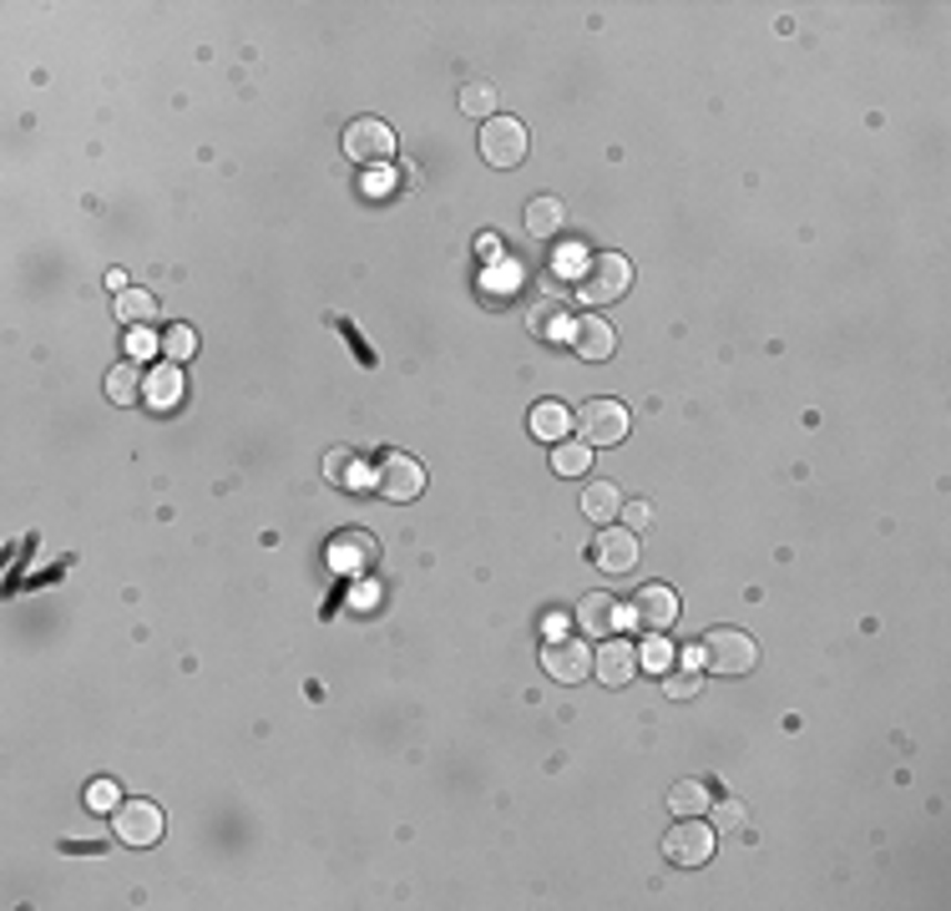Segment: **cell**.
I'll use <instances>...</instances> for the list:
<instances>
[{"mask_svg": "<svg viewBox=\"0 0 951 911\" xmlns=\"http://www.w3.org/2000/svg\"><path fill=\"white\" fill-rule=\"evenodd\" d=\"M112 310H117V320H122L127 330H138V324H152V320H158V300H152L148 289H122Z\"/></svg>", "mask_w": 951, "mask_h": 911, "instance_id": "21", "label": "cell"}, {"mask_svg": "<svg viewBox=\"0 0 951 911\" xmlns=\"http://www.w3.org/2000/svg\"><path fill=\"white\" fill-rule=\"evenodd\" d=\"M542 669L557 684H583L593 679V648L583 638H552L547 654H542Z\"/></svg>", "mask_w": 951, "mask_h": 911, "instance_id": "9", "label": "cell"}, {"mask_svg": "<svg viewBox=\"0 0 951 911\" xmlns=\"http://www.w3.org/2000/svg\"><path fill=\"white\" fill-rule=\"evenodd\" d=\"M704 689V669H688V664H678V669L664 674V694L668 699H699Z\"/></svg>", "mask_w": 951, "mask_h": 911, "instance_id": "26", "label": "cell"}, {"mask_svg": "<svg viewBox=\"0 0 951 911\" xmlns=\"http://www.w3.org/2000/svg\"><path fill=\"white\" fill-rule=\"evenodd\" d=\"M573 350H577L583 360H613V350H618V335H613V324H603L597 314H577Z\"/></svg>", "mask_w": 951, "mask_h": 911, "instance_id": "18", "label": "cell"}, {"mask_svg": "<svg viewBox=\"0 0 951 911\" xmlns=\"http://www.w3.org/2000/svg\"><path fill=\"white\" fill-rule=\"evenodd\" d=\"M593 674H597V684H608V689H628L633 674H638V648L623 644V638L597 644L593 648Z\"/></svg>", "mask_w": 951, "mask_h": 911, "instance_id": "13", "label": "cell"}, {"mask_svg": "<svg viewBox=\"0 0 951 911\" xmlns=\"http://www.w3.org/2000/svg\"><path fill=\"white\" fill-rule=\"evenodd\" d=\"M573 330H577V314H573V300H567V294H547V300L532 310V335L547 340V345L573 340Z\"/></svg>", "mask_w": 951, "mask_h": 911, "instance_id": "14", "label": "cell"}, {"mask_svg": "<svg viewBox=\"0 0 951 911\" xmlns=\"http://www.w3.org/2000/svg\"><path fill=\"white\" fill-rule=\"evenodd\" d=\"M162 355H168L172 365H183V360H193V355H198V335H193V324H172L168 335H162Z\"/></svg>", "mask_w": 951, "mask_h": 911, "instance_id": "27", "label": "cell"}, {"mask_svg": "<svg viewBox=\"0 0 951 911\" xmlns=\"http://www.w3.org/2000/svg\"><path fill=\"white\" fill-rule=\"evenodd\" d=\"M709 806H714L709 780H678L674 790H668V810H674V816H704Z\"/></svg>", "mask_w": 951, "mask_h": 911, "instance_id": "20", "label": "cell"}, {"mask_svg": "<svg viewBox=\"0 0 951 911\" xmlns=\"http://www.w3.org/2000/svg\"><path fill=\"white\" fill-rule=\"evenodd\" d=\"M684 664H688V669H704V648H699V644H688V648H684Z\"/></svg>", "mask_w": 951, "mask_h": 911, "instance_id": "35", "label": "cell"}, {"mask_svg": "<svg viewBox=\"0 0 951 911\" xmlns=\"http://www.w3.org/2000/svg\"><path fill=\"white\" fill-rule=\"evenodd\" d=\"M704 648V669L724 674V679H739L759 664V644L745 634V628H714V634L699 638Z\"/></svg>", "mask_w": 951, "mask_h": 911, "instance_id": "2", "label": "cell"}, {"mask_svg": "<svg viewBox=\"0 0 951 911\" xmlns=\"http://www.w3.org/2000/svg\"><path fill=\"white\" fill-rule=\"evenodd\" d=\"M583 512L593 522H613L623 512V496H618V486L613 482H597V486H587L583 492Z\"/></svg>", "mask_w": 951, "mask_h": 911, "instance_id": "25", "label": "cell"}, {"mask_svg": "<svg viewBox=\"0 0 951 911\" xmlns=\"http://www.w3.org/2000/svg\"><path fill=\"white\" fill-rule=\"evenodd\" d=\"M664 856L674 866H704L714 856V826L699 816H678V826L664 836Z\"/></svg>", "mask_w": 951, "mask_h": 911, "instance_id": "6", "label": "cell"}, {"mask_svg": "<svg viewBox=\"0 0 951 911\" xmlns=\"http://www.w3.org/2000/svg\"><path fill=\"white\" fill-rule=\"evenodd\" d=\"M714 836H734L745 826V800H714Z\"/></svg>", "mask_w": 951, "mask_h": 911, "instance_id": "30", "label": "cell"}, {"mask_svg": "<svg viewBox=\"0 0 951 911\" xmlns=\"http://www.w3.org/2000/svg\"><path fill=\"white\" fill-rule=\"evenodd\" d=\"M562 219H567V209H562L557 198H532L527 203V233L532 239H557Z\"/></svg>", "mask_w": 951, "mask_h": 911, "instance_id": "22", "label": "cell"}, {"mask_svg": "<svg viewBox=\"0 0 951 911\" xmlns=\"http://www.w3.org/2000/svg\"><path fill=\"white\" fill-rule=\"evenodd\" d=\"M567 431H573V411L562 401H542L537 411H532V436L547 441V446H557V441H567Z\"/></svg>", "mask_w": 951, "mask_h": 911, "instance_id": "19", "label": "cell"}, {"mask_svg": "<svg viewBox=\"0 0 951 911\" xmlns=\"http://www.w3.org/2000/svg\"><path fill=\"white\" fill-rule=\"evenodd\" d=\"M142 401L158 411V416H168V411H178L183 405V370L172 365H152L148 370V381H142Z\"/></svg>", "mask_w": 951, "mask_h": 911, "instance_id": "16", "label": "cell"}, {"mask_svg": "<svg viewBox=\"0 0 951 911\" xmlns=\"http://www.w3.org/2000/svg\"><path fill=\"white\" fill-rule=\"evenodd\" d=\"M330 563L340 567V573H350V567H355V573H370V567L380 563V543L375 537H370V532H340V537H334V547H330Z\"/></svg>", "mask_w": 951, "mask_h": 911, "instance_id": "15", "label": "cell"}, {"mask_svg": "<svg viewBox=\"0 0 951 911\" xmlns=\"http://www.w3.org/2000/svg\"><path fill=\"white\" fill-rule=\"evenodd\" d=\"M628 618L643 634H668L678 624V593L664 588V583H643L638 598L628 603Z\"/></svg>", "mask_w": 951, "mask_h": 911, "instance_id": "5", "label": "cell"}, {"mask_svg": "<svg viewBox=\"0 0 951 911\" xmlns=\"http://www.w3.org/2000/svg\"><path fill=\"white\" fill-rule=\"evenodd\" d=\"M573 426H577V441L587 446H618L628 436V405L623 401H587L583 411H573Z\"/></svg>", "mask_w": 951, "mask_h": 911, "instance_id": "3", "label": "cell"}, {"mask_svg": "<svg viewBox=\"0 0 951 911\" xmlns=\"http://www.w3.org/2000/svg\"><path fill=\"white\" fill-rule=\"evenodd\" d=\"M87 806H92V810H117V806H122V796H117V780H97L92 790H87Z\"/></svg>", "mask_w": 951, "mask_h": 911, "instance_id": "31", "label": "cell"}, {"mask_svg": "<svg viewBox=\"0 0 951 911\" xmlns=\"http://www.w3.org/2000/svg\"><path fill=\"white\" fill-rule=\"evenodd\" d=\"M577 628H583V634H597V638H613L618 628H633V618L613 593H587V598L577 603Z\"/></svg>", "mask_w": 951, "mask_h": 911, "instance_id": "12", "label": "cell"}, {"mask_svg": "<svg viewBox=\"0 0 951 911\" xmlns=\"http://www.w3.org/2000/svg\"><path fill=\"white\" fill-rule=\"evenodd\" d=\"M623 522H628V532H643L648 522H654V507L648 502H623V512H618Z\"/></svg>", "mask_w": 951, "mask_h": 911, "instance_id": "32", "label": "cell"}, {"mask_svg": "<svg viewBox=\"0 0 951 911\" xmlns=\"http://www.w3.org/2000/svg\"><path fill=\"white\" fill-rule=\"evenodd\" d=\"M593 563H597V573H608V577L633 573V567H638V532H628V527L597 532Z\"/></svg>", "mask_w": 951, "mask_h": 911, "instance_id": "11", "label": "cell"}, {"mask_svg": "<svg viewBox=\"0 0 951 911\" xmlns=\"http://www.w3.org/2000/svg\"><path fill=\"white\" fill-rule=\"evenodd\" d=\"M142 381H148V375H142L138 365H112V375H107V401H112V405H132L142 395Z\"/></svg>", "mask_w": 951, "mask_h": 911, "instance_id": "24", "label": "cell"}, {"mask_svg": "<svg viewBox=\"0 0 951 911\" xmlns=\"http://www.w3.org/2000/svg\"><path fill=\"white\" fill-rule=\"evenodd\" d=\"M476 249H482L476 259H482V264H492V259L502 254V239H496V233H482V243H476Z\"/></svg>", "mask_w": 951, "mask_h": 911, "instance_id": "33", "label": "cell"}, {"mask_svg": "<svg viewBox=\"0 0 951 911\" xmlns=\"http://www.w3.org/2000/svg\"><path fill=\"white\" fill-rule=\"evenodd\" d=\"M117 841L127 846H158L162 841V810L152 800H122L117 806Z\"/></svg>", "mask_w": 951, "mask_h": 911, "instance_id": "10", "label": "cell"}, {"mask_svg": "<svg viewBox=\"0 0 951 911\" xmlns=\"http://www.w3.org/2000/svg\"><path fill=\"white\" fill-rule=\"evenodd\" d=\"M152 345H162V335H148V330L132 335V355H152Z\"/></svg>", "mask_w": 951, "mask_h": 911, "instance_id": "34", "label": "cell"}, {"mask_svg": "<svg viewBox=\"0 0 951 911\" xmlns=\"http://www.w3.org/2000/svg\"><path fill=\"white\" fill-rule=\"evenodd\" d=\"M674 658H678V654L664 644V634H654V638H648V644H643L638 664H643V669H648V674H668V669H674Z\"/></svg>", "mask_w": 951, "mask_h": 911, "instance_id": "29", "label": "cell"}, {"mask_svg": "<svg viewBox=\"0 0 951 911\" xmlns=\"http://www.w3.org/2000/svg\"><path fill=\"white\" fill-rule=\"evenodd\" d=\"M324 482L340 486V492H360V486H375V472H370L350 446H334L330 456H324Z\"/></svg>", "mask_w": 951, "mask_h": 911, "instance_id": "17", "label": "cell"}, {"mask_svg": "<svg viewBox=\"0 0 951 911\" xmlns=\"http://www.w3.org/2000/svg\"><path fill=\"white\" fill-rule=\"evenodd\" d=\"M375 492L385 496V502H415V496L425 492V466L415 462V456H405V451L380 456L375 462Z\"/></svg>", "mask_w": 951, "mask_h": 911, "instance_id": "4", "label": "cell"}, {"mask_svg": "<svg viewBox=\"0 0 951 911\" xmlns=\"http://www.w3.org/2000/svg\"><path fill=\"white\" fill-rule=\"evenodd\" d=\"M461 112H466V117H486V122H492V117H496V92L486 87V81H471L466 92H461Z\"/></svg>", "mask_w": 951, "mask_h": 911, "instance_id": "28", "label": "cell"}, {"mask_svg": "<svg viewBox=\"0 0 951 911\" xmlns=\"http://www.w3.org/2000/svg\"><path fill=\"white\" fill-rule=\"evenodd\" d=\"M344 152L355 162H391L395 158V128L380 117H355L344 128Z\"/></svg>", "mask_w": 951, "mask_h": 911, "instance_id": "7", "label": "cell"}, {"mask_svg": "<svg viewBox=\"0 0 951 911\" xmlns=\"http://www.w3.org/2000/svg\"><path fill=\"white\" fill-rule=\"evenodd\" d=\"M482 158L492 168H522V158H527V128L516 117H492L482 128Z\"/></svg>", "mask_w": 951, "mask_h": 911, "instance_id": "8", "label": "cell"}, {"mask_svg": "<svg viewBox=\"0 0 951 911\" xmlns=\"http://www.w3.org/2000/svg\"><path fill=\"white\" fill-rule=\"evenodd\" d=\"M593 466V446L587 441H557L552 446V472L557 476H583Z\"/></svg>", "mask_w": 951, "mask_h": 911, "instance_id": "23", "label": "cell"}, {"mask_svg": "<svg viewBox=\"0 0 951 911\" xmlns=\"http://www.w3.org/2000/svg\"><path fill=\"white\" fill-rule=\"evenodd\" d=\"M107 289H117V294H122V289H132V284H127L122 269H112V274H107Z\"/></svg>", "mask_w": 951, "mask_h": 911, "instance_id": "36", "label": "cell"}, {"mask_svg": "<svg viewBox=\"0 0 951 911\" xmlns=\"http://www.w3.org/2000/svg\"><path fill=\"white\" fill-rule=\"evenodd\" d=\"M628 289H633L628 254H613V249H603V254H587L583 274H577V294H583L587 304H618Z\"/></svg>", "mask_w": 951, "mask_h": 911, "instance_id": "1", "label": "cell"}]
</instances>
